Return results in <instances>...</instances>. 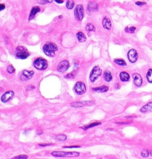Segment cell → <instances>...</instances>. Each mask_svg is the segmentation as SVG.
Instances as JSON below:
<instances>
[{
	"label": "cell",
	"mask_w": 152,
	"mask_h": 159,
	"mask_svg": "<svg viewBox=\"0 0 152 159\" xmlns=\"http://www.w3.org/2000/svg\"><path fill=\"white\" fill-rule=\"evenodd\" d=\"M51 154L54 157H79L80 153L79 152H65V151H53Z\"/></svg>",
	"instance_id": "7a4b0ae2"
},
{
	"label": "cell",
	"mask_w": 152,
	"mask_h": 159,
	"mask_svg": "<svg viewBox=\"0 0 152 159\" xmlns=\"http://www.w3.org/2000/svg\"><path fill=\"white\" fill-rule=\"evenodd\" d=\"M101 124V123H99V122H96V123H93V124H90L86 126V127H85L84 128H85V130H87V129L88 128H91V127H95V126H97V125H100Z\"/></svg>",
	"instance_id": "f1b7e54d"
},
{
	"label": "cell",
	"mask_w": 152,
	"mask_h": 159,
	"mask_svg": "<svg viewBox=\"0 0 152 159\" xmlns=\"http://www.w3.org/2000/svg\"><path fill=\"white\" fill-rule=\"evenodd\" d=\"M119 77L122 81H128L130 80V75L127 72H121L119 74Z\"/></svg>",
	"instance_id": "ac0fdd59"
},
{
	"label": "cell",
	"mask_w": 152,
	"mask_h": 159,
	"mask_svg": "<svg viewBox=\"0 0 152 159\" xmlns=\"http://www.w3.org/2000/svg\"><path fill=\"white\" fill-rule=\"evenodd\" d=\"M33 66L35 68L39 70H43L48 67V62L46 59L39 58H37L33 62Z\"/></svg>",
	"instance_id": "3957f363"
},
{
	"label": "cell",
	"mask_w": 152,
	"mask_h": 159,
	"mask_svg": "<svg viewBox=\"0 0 152 159\" xmlns=\"http://www.w3.org/2000/svg\"><path fill=\"white\" fill-rule=\"evenodd\" d=\"M78 41L80 42H84L86 40V38L85 35L82 32H78L76 35Z\"/></svg>",
	"instance_id": "ffe728a7"
},
{
	"label": "cell",
	"mask_w": 152,
	"mask_h": 159,
	"mask_svg": "<svg viewBox=\"0 0 152 159\" xmlns=\"http://www.w3.org/2000/svg\"><path fill=\"white\" fill-rule=\"evenodd\" d=\"M132 77H133L134 82L135 86H137V87H140V86L142 85L143 80L140 74L134 73L132 75Z\"/></svg>",
	"instance_id": "8fae6325"
},
{
	"label": "cell",
	"mask_w": 152,
	"mask_h": 159,
	"mask_svg": "<svg viewBox=\"0 0 152 159\" xmlns=\"http://www.w3.org/2000/svg\"><path fill=\"white\" fill-rule=\"evenodd\" d=\"M146 77H147V81L149 83H152V69H149L148 72H147V75H146Z\"/></svg>",
	"instance_id": "603a6c76"
},
{
	"label": "cell",
	"mask_w": 152,
	"mask_h": 159,
	"mask_svg": "<svg viewBox=\"0 0 152 159\" xmlns=\"http://www.w3.org/2000/svg\"><path fill=\"white\" fill-rule=\"evenodd\" d=\"M92 90L94 91L100 92V93H104V92H107L108 90V87H107V86H102L99 87L93 88Z\"/></svg>",
	"instance_id": "d6986e66"
},
{
	"label": "cell",
	"mask_w": 152,
	"mask_h": 159,
	"mask_svg": "<svg viewBox=\"0 0 152 159\" xmlns=\"http://www.w3.org/2000/svg\"><path fill=\"white\" fill-rule=\"evenodd\" d=\"M103 26L105 29L107 30H109L111 29L112 23L110 22V19L108 17H105L104 20H103Z\"/></svg>",
	"instance_id": "9a60e30c"
},
{
	"label": "cell",
	"mask_w": 152,
	"mask_h": 159,
	"mask_svg": "<svg viewBox=\"0 0 152 159\" xmlns=\"http://www.w3.org/2000/svg\"><path fill=\"white\" fill-rule=\"evenodd\" d=\"M7 71H8V72H9L10 74H13L15 72V68L13 67L12 65H10L9 66L7 67Z\"/></svg>",
	"instance_id": "4316f807"
},
{
	"label": "cell",
	"mask_w": 152,
	"mask_h": 159,
	"mask_svg": "<svg viewBox=\"0 0 152 159\" xmlns=\"http://www.w3.org/2000/svg\"><path fill=\"white\" fill-rule=\"evenodd\" d=\"M86 29L87 31H90V32H93L95 31V27L94 26V25L91 23H88L87 24L86 27Z\"/></svg>",
	"instance_id": "7402d4cb"
},
{
	"label": "cell",
	"mask_w": 152,
	"mask_h": 159,
	"mask_svg": "<svg viewBox=\"0 0 152 159\" xmlns=\"http://www.w3.org/2000/svg\"><path fill=\"white\" fill-rule=\"evenodd\" d=\"M5 5L3 4H0V10L1 11H2V10H3L4 8H5Z\"/></svg>",
	"instance_id": "8d00e7d4"
},
{
	"label": "cell",
	"mask_w": 152,
	"mask_h": 159,
	"mask_svg": "<svg viewBox=\"0 0 152 159\" xmlns=\"http://www.w3.org/2000/svg\"><path fill=\"white\" fill-rule=\"evenodd\" d=\"M135 30H136V28L135 27H127L125 29V31L127 33H134V32L135 31Z\"/></svg>",
	"instance_id": "cb8c5ba5"
},
{
	"label": "cell",
	"mask_w": 152,
	"mask_h": 159,
	"mask_svg": "<svg viewBox=\"0 0 152 159\" xmlns=\"http://www.w3.org/2000/svg\"><path fill=\"white\" fill-rule=\"evenodd\" d=\"M102 74V69L99 67L95 66L93 68L91 71V73L90 74V80L91 82L93 83Z\"/></svg>",
	"instance_id": "5b68a950"
},
{
	"label": "cell",
	"mask_w": 152,
	"mask_h": 159,
	"mask_svg": "<svg viewBox=\"0 0 152 159\" xmlns=\"http://www.w3.org/2000/svg\"><path fill=\"white\" fill-rule=\"evenodd\" d=\"M57 50H58V47L53 43H47L43 47V51L45 53L46 55L51 56V57L55 56V52Z\"/></svg>",
	"instance_id": "6da1fadb"
},
{
	"label": "cell",
	"mask_w": 152,
	"mask_h": 159,
	"mask_svg": "<svg viewBox=\"0 0 152 159\" xmlns=\"http://www.w3.org/2000/svg\"><path fill=\"white\" fill-rule=\"evenodd\" d=\"M51 145H52V144H40L39 145L41 147H46Z\"/></svg>",
	"instance_id": "d590c367"
},
{
	"label": "cell",
	"mask_w": 152,
	"mask_h": 159,
	"mask_svg": "<svg viewBox=\"0 0 152 159\" xmlns=\"http://www.w3.org/2000/svg\"><path fill=\"white\" fill-rule=\"evenodd\" d=\"M16 50H17L16 57L18 59H26L30 55V53L28 52L27 49L23 46H18L16 48Z\"/></svg>",
	"instance_id": "277c9868"
},
{
	"label": "cell",
	"mask_w": 152,
	"mask_h": 159,
	"mask_svg": "<svg viewBox=\"0 0 152 159\" xmlns=\"http://www.w3.org/2000/svg\"><path fill=\"white\" fill-rule=\"evenodd\" d=\"M116 124L120 125V124H127L128 123V122H116Z\"/></svg>",
	"instance_id": "f35d334b"
},
{
	"label": "cell",
	"mask_w": 152,
	"mask_h": 159,
	"mask_svg": "<svg viewBox=\"0 0 152 159\" xmlns=\"http://www.w3.org/2000/svg\"><path fill=\"white\" fill-rule=\"evenodd\" d=\"M150 154H151V155L152 156V151H151V153H150Z\"/></svg>",
	"instance_id": "ab89813d"
},
{
	"label": "cell",
	"mask_w": 152,
	"mask_h": 159,
	"mask_svg": "<svg viewBox=\"0 0 152 159\" xmlns=\"http://www.w3.org/2000/svg\"></svg>",
	"instance_id": "60d3db41"
},
{
	"label": "cell",
	"mask_w": 152,
	"mask_h": 159,
	"mask_svg": "<svg viewBox=\"0 0 152 159\" xmlns=\"http://www.w3.org/2000/svg\"><path fill=\"white\" fill-rule=\"evenodd\" d=\"M80 147L79 146V145H72V146H65L63 148H79Z\"/></svg>",
	"instance_id": "d6a6232c"
},
{
	"label": "cell",
	"mask_w": 152,
	"mask_h": 159,
	"mask_svg": "<svg viewBox=\"0 0 152 159\" xmlns=\"http://www.w3.org/2000/svg\"><path fill=\"white\" fill-rule=\"evenodd\" d=\"M141 156H143V157H147L149 156V152L147 150H144L141 153Z\"/></svg>",
	"instance_id": "4dcf8cb0"
},
{
	"label": "cell",
	"mask_w": 152,
	"mask_h": 159,
	"mask_svg": "<svg viewBox=\"0 0 152 159\" xmlns=\"http://www.w3.org/2000/svg\"><path fill=\"white\" fill-rule=\"evenodd\" d=\"M56 2L59 3V4H61V3L64 2V1H60V0H55Z\"/></svg>",
	"instance_id": "74e56055"
},
{
	"label": "cell",
	"mask_w": 152,
	"mask_h": 159,
	"mask_svg": "<svg viewBox=\"0 0 152 159\" xmlns=\"http://www.w3.org/2000/svg\"><path fill=\"white\" fill-rule=\"evenodd\" d=\"M94 103L92 101H87V102H77V103H73L71 104V106L74 108H79L85 106H89V105H93Z\"/></svg>",
	"instance_id": "7c38bea8"
},
{
	"label": "cell",
	"mask_w": 152,
	"mask_h": 159,
	"mask_svg": "<svg viewBox=\"0 0 152 159\" xmlns=\"http://www.w3.org/2000/svg\"><path fill=\"white\" fill-rule=\"evenodd\" d=\"M34 75L33 71H29L27 70H23L22 72V75L21 77H24V80L30 79Z\"/></svg>",
	"instance_id": "5bb4252c"
},
{
	"label": "cell",
	"mask_w": 152,
	"mask_h": 159,
	"mask_svg": "<svg viewBox=\"0 0 152 159\" xmlns=\"http://www.w3.org/2000/svg\"><path fill=\"white\" fill-rule=\"evenodd\" d=\"M104 78L105 80L107 82H109L112 79V77L111 73L109 71H106L104 73Z\"/></svg>",
	"instance_id": "44dd1931"
},
{
	"label": "cell",
	"mask_w": 152,
	"mask_h": 159,
	"mask_svg": "<svg viewBox=\"0 0 152 159\" xmlns=\"http://www.w3.org/2000/svg\"><path fill=\"white\" fill-rule=\"evenodd\" d=\"M14 95V93L13 91H8L5 92L4 94H2V96H1V101L2 102H8L10 100H11V98H12Z\"/></svg>",
	"instance_id": "30bf717a"
},
{
	"label": "cell",
	"mask_w": 152,
	"mask_h": 159,
	"mask_svg": "<svg viewBox=\"0 0 152 159\" xmlns=\"http://www.w3.org/2000/svg\"><path fill=\"white\" fill-rule=\"evenodd\" d=\"M57 139H58V140L64 141H65L66 139H67V136H66L65 135H63V134L59 135V136H57Z\"/></svg>",
	"instance_id": "83f0119b"
},
{
	"label": "cell",
	"mask_w": 152,
	"mask_h": 159,
	"mask_svg": "<svg viewBox=\"0 0 152 159\" xmlns=\"http://www.w3.org/2000/svg\"><path fill=\"white\" fill-rule=\"evenodd\" d=\"M128 58L131 63H134L137 61L138 58V53L135 49H131L128 53Z\"/></svg>",
	"instance_id": "9c48e42d"
},
{
	"label": "cell",
	"mask_w": 152,
	"mask_h": 159,
	"mask_svg": "<svg viewBox=\"0 0 152 159\" xmlns=\"http://www.w3.org/2000/svg\"><path fill=\"white\" fill-rule=\"evenodd\" d=\"M97 10H98V7H97V5L96 3L94 2H90L88 3L87 7L88 11H97Z\"/></svg>",
	"instance_id": "e0dca14e"
},
{
	"label": "cell",
	"mask_w": 152,
	"mask_h": 159,
	"mask_svg": "<svg viewBox=\"0 0 152 159\" xmlns=\"http://www.w3.org/2000/svg\"><path fill=\"white\" fill-rule=\"evenodd\" d=\"M40 11V8L38 6H35L33 8H32V10H31L30 16H29V20H31L32 19H33L34 17L35 16V15L37 13Z\"/></svg>",
	"instance_id": "2e32d148"
},
{
	"label": "cell",
	"mask_w": 152,
	"mask_h": 159,
	"mask_svg": "<svg viewBox=\"0 0 152 159\" xmlns=\"http://www.w3.org/2000/svg\"><path fill=\"white\" fill-rule=\"evenodd\" d=\"M114 62H115L116 64H118L119 65H122V66H125L127 65L126 62H125V61L122 60V59H115Z\"/></svg>",
	"instance_id": "d4e9b609"
},
{
	"label": "cell",
	"mask_w": 152,
	"mask_h": 159,
	"mask_svg": "<svg viewBox=\"0 0 152 159\" xmlns=\"http://www.w3.org/2000/svg\"><path fill=\"white\" fill-rule=\"evenodd\" d=\"M69 66H70V64H69V62L68 61H63L60 62V64H58L57 69H58L59 72H64L68 69Z\"/></svg>",
	"instance_id": "ba28073f"
},
{
	"label": "cell",
	"mask_w": 152,
	"mask_h": 159,
	"mask_svg": "<svg viewBox=\"0 0 152 159\" xmlns=\"http://www.w3.org/2000/svg\"><path fill=\"white\" fill-rule=\"evenodd\" d=\"M65 77L66 78H73L74 75L72 74H68L67 75H66V76H65Z\"/></svg>",
	"instance_id": "e575fe53"
},
{
	"label": "cell",
	"mask_w": 152,
	"mask_h": 159,
	"mask_svg": "<svg viewBox=\"0 0 152 159\" xmlns=\"http://www.w3.org/2000/svg\"><path fill=\"white\" fill-rule=\"evenodd\" d=\"M74 2L73 1H68L66 3V6L67 8L68 9H72L74 7Z\"/></svg>",
	"instance_id": "484cf974"
},
{
	"label": "cell",
	"mask_w": 152,
	"mask_h": 159,
	"mask_svg": "<svg viewBox=\"0 0 152 159\" xmlns=\"http://www.w3.org/2000/svg\"><path fill=\"white\" fill-rule=\"evenodd\" d=\"M74 91L77 94H83L86 91V87L85 83L82 81H78L74 86Z\"/></svg>",
	"instance_id": "8992f818"
},
{
	"label": "cell",
	"mask_w": 152,
	"mask_h": 159,
	"mask_svg": "<svg viewBox=\"0 0 152 159\" xmlns=\"http://www.w3.org/2000/svg\"><path fill=\"white\" fill-rule=\"evenodd\" d=\"M52 1H48V0H43V1H39V3L41 4H44L48 2H51Z\"/></svg>",
	"instance_id": "1f68e13d"
},
{
	"label": "cell",
	"mask_w": 152,
	"mask_h": 159,
	"mask_svg": "<svg viewBox=\"0 0 152 159\" xmlns=\"http://www.w3.org/2000/svg\"><path fill=\"white\" fill-rule=\"evenodd\" d=\"M135 4L138 6H142L144 4H146V2H140V1H138V2H135Z\"/></svg>",
	"instance_id": "836d02e7"
},
{
	"label": "cell",
	"mask_w": 152,
	"mask_h": 159,
	"mask_svg": "<svg viewBox=\"0 0 152 159\" xmlns=\"http://www.w3.org/2000/svg\"><path fill=\"white\" fill-rule=\"evenodd\" d=\"M28 159L27 156L24 155V154H22V155L17 156L14 157L13 159Z\"/></svg>",
	"instance_id": "f546056e"
},
{
	"label": "cell",
	"mask_w": 152,
	"mask_h": 159,
	"mask_svg": "<svg viewBox=\"0 0 152 159\" xmlns=\"http://www.w3.org/2000/svg\"><path fill=\"white\" fill-rule=\"evenodd\" d=\"M140 111L143 113L152 112V102H149L147 105L143 106L140 109Z\"/></svg>",
	"instance_id": "4fadbf2b"
},
{
	"label": "cell",
	"mask_w": 152,
	"mask_h": 159,
	"mask_svg": "<svg viewBox=\"0 0 152 159\" xmlns=\"http://www.w3.org/2000/svg\"><path fill=\"white\" fill-rule=\"evenodd\" d=\"M74 16L77 21H81L84 17V9L82 5H78L74 10Z\"/></svg>",
	"instance_id": "52a82bcc"
}]
</instances>
